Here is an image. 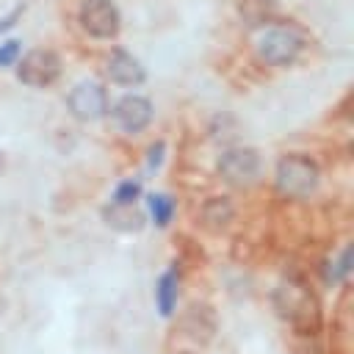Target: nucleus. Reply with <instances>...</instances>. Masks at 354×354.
Returning <instances> with one entry per match:
<instances>
[{
  "mask_svg": "<svg viewBox=\"0 0 354 354\" xmlns=\"http://www.w3.org/2000/svg\"><path fill=\"white\" fill-rule=\"evenodd\" d=\"M277 188L293 199L310 196L318 188V166L307 155H285L277 163Z\"/></svg>",
  "mask_w": 354,
  "mask_h": 354,
  "instance_id": "1",
  "label": "nucleus"
},
{
  "mask_svg": "<svg viewBox=\"0 0 354 354\" xmlns=\"http://www.w3.org/2000/svg\"><path fill=\"white\" fill-rule=\"evenodd\" d=\"M299 53H301V36L288 25H271L257 39V55L271 66L293 64Z\"/></svg>",
  "mask_w": 354,
  "mask_h": 354,
  "instance_id": "2",
  "label": "nucleus"
},
{
  "mask_svg": "<svg viewBox=\"0 0 354 354\" xmlns=\"http://www.w3.org/2000/svg\"><path fill=\"white\" fill-rule=\"evenodd\" d=\"M277 310L282 313V318H288L293 326L299 329H310L313 324H318V304L315 296L299 285V282H285L277 290Z\"/></svg>",
  "mask_w": 354,
  "mask_h": 354,
  "instance_id": "3",
  "label": "nucleus"
},
{
  "mask_svg": "<svg viewBox=\"0 0 354 354\" xmlns=\"http://www.w3.org/2000/svg\"><path fill=\"white\" fill-rule=\"evenodd\" d=\"M61 75V58L53 53V50H30L19 58L17 64V77L25 83V86H33V88H47L58 80Z\"/></svg>",
  "mask_w": 354,
  "mask_h": 354,
  "instance_id": "4",
  "label": "nucleus"
},
{
  "mask_svg": "<svg viewBox=\"0 0 354 354\" xmlns=\"http://www.w3.org/2000/svg\"><path fill=\"white\" fill-rule=\"evenodd\" d=\"M77 19L80 28L94 39H113L122 28V17L113 0H83Z\"/></svg>",
  "mask_w": 354,
  "mask_h": 354,
  "instance_id": "5",
  "label": "nucleus"
},
{
  "mask_svg": "<svg viewBox=\"0 0 354 354\" xmlns=\"http://www.w3.org/2000/svg\"><path fill=\"white\" fill-rule=\"evenodd\" d=\"M218 174L230 185H252L260 174V155L252 147H235L227 149L218 158Z\"/></svg>",
  "mask_w": 354,
  "mask_h": 354,
  "instance_id": "6",
  "label": "nucleus"
},
{
  "mask_svg": "<svg viewBox=\"0 0 354 354\" xmlns=\"http://www.w3.org/2000/svg\"><path fill=\"white\" fill-rule=\"evenodd\" d=\"M66 102H69L72 116L80 119V122H94V119L105 116V111H108V94H105V88H102L100 83H94V80L77 83V86L69 91V100H66Z\"/></svg>",
  "mask_w": 354,
  "mask_h": 354,
  "instance_id": "7",
  "label": "nucleus"
},
{
  "mask_svg": "<svg viewBox=\"0 0 354 354\" xmlns=\"http://www.w3.org/2000/svg\"><path fill=\"white\" fill-rule=\"evenodd\" d=\"M111 116H113L119 130L141 133L149 124V119H152V102L147 97H138V94H124L122 100H116Z\"/></svg>",
  "mask_w": 354,
  "mask_h": 354,
  "instance_id": "8",
  "label": "nucleus"
},
{
  "mask_svg": "<svg viewBox=\"0 0 354 354\" xmlns=\"http://www.w3.org/2000/svg\"><path fill=\"white\" fill-rule=\"evenodd\" d=\"M108 77H111L116 86H138V83H144L147 72H144V66H141L130 53L113 50V53L108 55Z\"/></svg>",
  "mask_w": 354,
  "mask_h": 354,
  "instance_id": "9",
  "label": "nucleus"
},
{
  "mask_svg": "<svg viewBox=\"0 0 354 354\" xmlns=\"http://www.w3.org/2000/svg\"><path fill=\"white\" fill-rule=\"evenodd\" d=\"M105 221L119 232H138L144 227V213L133 202H111L102 210Z\"/></svg>",
  "mask_w": 354,
  "mask_h": 354,
  "instance_id": "10",
  "label": "nucleus"
},
{
  "mask_svg": "<svg viewBox=\"0 0 354 354\" xmlns=\"http://www.w3.org/2000/svg\"><path fill=\"white\" fill-rule=\"evenodd\" d=\"M183 326H185L196 340H207V337L213 335V329H216V315H213L210 307L199 304V307H191V310L185 313Z\"/></svg>",
  "mask_w": 354,
  "mask_h": 354,
  "instance_id": "11",
  "label": "nucleus"
},
{
  "mask_svg": "<svg viewBox=\"0 0 354 354\" xmlns=\"http://www.w3.org/2000/svg\"><path fill=\"white\" fill-rule=\"evenodd\" d=\"M230 218H232V205L227 202V199H210L205 207H202V224L207 227V230H213V232H218V230H224L227 224H230Z\"/></svg>",
  "mask_w": 354,
  "mask_h": 354,
  "instance_id": "12",
  "label": "nucleus"
},
{
  "mask_svg": "<svg viewBox=\"0 0 354 354\" xmlns=\"http://www.w3.org/2000/svg\"><path fill=\"white\" fill-rule=\"evenodd\" d=\"M238 8H241V17L249 25H263V22H268L274 17L277 3L274 0H241Z\"/></svg>",
  "mask_w": 354,
  "mask_h": 354,
  "instance_id": "13",
  "label": "nucleus"
},
{
  "mask_svg": "<svg viewBox=\"0 0 354 354\" xmlns=\"http://www.w3.org/2000/svg\"><path fill=\"white\" fill-rule=\"evenodd\" d=\"M174 301H177V274L174 271H166L158 282V304H160V313L169 315L174 310Z\"/></svg>",
  "mask_w": 354,
  "mask_h": 354,
  "instance_id": "14",
  "label": "nucleus"
},
{
  "mask_svg": "<svg viewBox=\"0 0 354 354\" xmlns=\"http://www.w3.org/2000/svg\"><path fill=\"white\" fill-rule=\"evenodd\" d=\"M149 207H152V216H155V221H158L160 227L169 224V218H171V213H174V202H171L169 196L152 194V196H149Z\"/></svg>",
  "mask_w": 354,
  "mask_h": 354,
  "instance_id": "15",
  "label": "nucleus"
},
{
  "mask_svg": "<svg viewBox=\"0 0 354 354\" xmlns=\"http://www.w3.org/2000/svg\"><path fill=\"white\" fill-rule=\"evenodd\" d=\"M136 196H138V183H122V185L116 188L113 202H133Z\"/></svg>",
  "mask_w": 354,
  "mask_h": 354,
  "instance_id": "16",
  "label": "nucleus"
},
{
  "mask_svg": "<svg viewBox=\"0 0 354 354\" xmlns=\"http://www.w3.org/2000/svg\"><path fill=\"white\" fill-rule=\"evenodd\" d=\"M17 55H19V44L17 41L0 44V66H8L11 61H17Z\"/></svg>",
  "mask_w": 354,
  "mask_h": 354,
  "instance_id": "17",
  "label": "nucleus"
},
{
  "mask_svg": "<svg viewBox=\"0 0 354 354\" xmlns=\"http://www.w3.org/2000/svg\"><path fill=\"white\" fill-rule=\"evenodd\" d=\"M183 354H185V351H183Z\"/></svg>",
  "mask_w": 354,
  "mask_h": 354,
  "instance_id": "18",
  "label": "nucleus"
}]
</instances>
